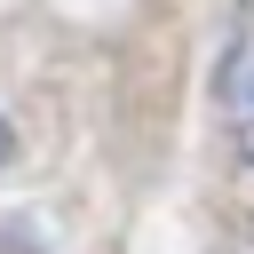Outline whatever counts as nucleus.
Segmentation results:
<instances>
[{"instance_id":"nucleus-1","label":"nucleus","mask_w":254,"mask_h":254,"mask_svg":"<svg viewBox=\"0 0 254 254\" xmlns=\"http://www.w3.org/2000/svg\"><path fill=\"white\" fill-rule=\"evenodd\" d=\"M222 103H230V135L254 159V0H238V32H230V71H222Z\"/></svg>"},{"instance_id":"nucleus-2","label":"nucleus","mask_w":254,"mask_h":254,"mask_svg":"<svg viewBox=\"0 0 254 254\" xmlns=\"http://www.w3.org/2000/svg\"><path fill=\"white\" fill-rule=\"evenodd\" d=\"M8 151H16V143H8V119H0V167H8Z\"/></svg>"}]
</instances>
